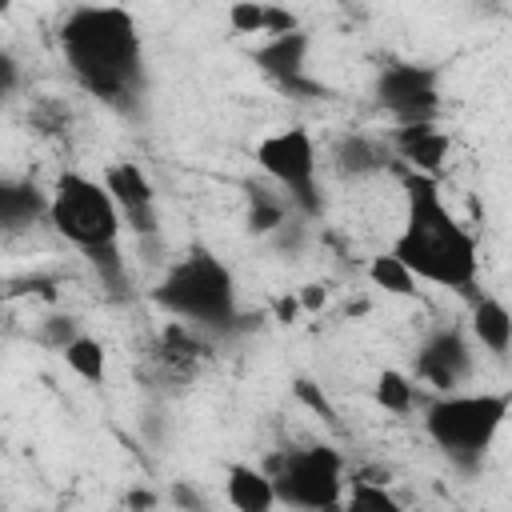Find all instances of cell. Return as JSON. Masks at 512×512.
Wrapping results in <instances>:
<instances>
[{"mask_svg": "<svg viewBox=\"0 0 512 512\" xmlns=\"http://www.w3.org/2000/svg\"><path fill=\"white\" fill-rule=\"evenodd\" d=\"M404 180V216L392 240V256L420 280L452 292H472L480 276V244L444 204L440 180L400 172Z\"/></svg>", "mask_w": 512, "mask_h": 512, "instance_id": "cell-1", "label": "cell"}, {"mask_svg": "<svg viewBox=\"0 0 512 512\" xmlns=\"http://www.w3.org/2000/svg\"><path fill=\"white\" fill-rule=\"evenodd\" d=\"M60 48L72 76L100 100L136 92L140 32L124 8H72L60 24Z\"/></svg>", "mask_w": 512, "mask_h": 512, "instance_id": "cell-2", "label": "cell"}, {"mask_svg": "<svg viewBox=\"0 0 512 512\" xmlns=\"http://www.w3.org/2000/svg\"><path fill=\"white\" fill-rule=\"evenodd\" d=\"M156 304L188 328H224L236 320V280L212 252H188L164 268Z\"/></svg>", "mask_w": 512, "mask_h": 512, "instance_id": "cell-3", "label": "cell"}, {"mask_svg": "<svg viewBox=\"0 0 512 512\" xmlns=\"http://www.w3.org/2000/svg\"><path fill=\"white\" fill-rule=\"evenodd\" d=\"M508 408V392H448L424 408V432L440 452H448V460L480 464V456L496 444Z\"/></svg>", "mask_w": 512, "mask_h": 512, "instance_id": "cell-4", "label": "cell"}, {"mask_svg": "<svg viewBox=\"0 0 512 512\" xmlns=\"http://www.w3.org/2000/svg\"><path fill=\"white\" fill-rule=\"evenodd\" d=\"M48 224L60 240H68L72 248H80L84 256L116 248L120 244V212L112 204V196L104 192L100 180L84 176V172H60L52 180L48 192Z\"/></svg>", "mask_w": 512, "mask_h": 512, "instance_id": "cell-5", "label": "cell"}, {"mask_svg": "<svg viewBox=\"0 0 512 512\" xmlns=\"http://www.w3.org/2000/svg\"><path fill=\"white\" fill-rule=\"evenodd\" d=\"M272 476L276 500L296 512H340L344 500V456L332 444H304L284 448L264 468Z\"/></svg>", "mask_w": 512, "mask_h": 512, "instance_id": "cell-6", "label": "cell"}, {"mask_svg": "<svg viewBox=\"0 0 512 512\" xmlns=\"http://www.w3.org/2000/svg\"><path fill=\"white\" fill-rule=\"evenodd\" d=\"M256 168L288 196L304 216H320V160L316 140L304 124H284L256 140Z\"/></svg>", "mask_w": 512, "mask_h": 512, "instance_id": "cell-7", "label": "cell"}, {"mask_svg": "<svg viewBox=\"0 0 512 512\" xmlns=\"http://www.w3.org/2000/svg\"><path fill=\"white\" fill-rule=\"evenodd\" d=\"M104 192L112 196L120 224L136 236V240H156L160 236V208H156V188L144 176V168L136 160H112L100 176Z\"/></svg>", "mask_w": 512, "mask_h": 512, "instance_id": "cell-8", "label": "cell"}, {"mask_svg": "<svg viewBox=\"0 0 512 512\" xmlns=\"http://www.w3.org/2000/svg\"><path fill=\"white\" fill-rule=\"evenodd\" d=\"M380 104L400 120V124H420L432 120L440 108V92H436V72L424 64H388L380 72Z\"/></svg>", "mask_w": 512, "mask_h": 512, "instance_id": "cell-9", "label": "cell"}, {"mask_svg": "<svg viewBox=\"0 0 512 512\" xmlns=\"http://www.w3.org/2000/svg\"><path fill=\"white\" fill-rule=\"evenodd\" d=\"M472 372V352L460 328H440L436 336H428L416 352V384H428L436 396L460 392V384Z\"/></svg>", "mask_w": 512, "mask_h": 512, "instance_id": "cell-10", "label": "cell"}, {"mask_svg": "<svg viewBox=\"0 0 512 512\" xmlns=\"http://www.w3.org/2000/svg\"><path fill=\"white\" fill-rule=\"evenodd\" d=\"M392 152L404 160V172H416V176L436 180L440 168L448 164L452 140H448V132L436 120H420V124H400L396 128Z\"/></svg>", "mask_w": 512, "mask_h": 512, "instance_id": "cell-11", "label": "cell"}, {"mask_svg": "<svg viewBox=\"0 0 512 512\" xmlns=\"http://www.w3.org/2000/svg\"><path fill=\"white\" fill-rule=\"evenodd\" d=\"M308 52H312V36L300 28V32H288V36H276V40H264L256 48V68L264 76H272L280 88H292L304 80V64H308Z\"/></svg>", "mask_w": 512, "mask_h": 512, "instance_id": "cell-12", "label": "cell"}, {"mask_svg": "<svg viewBox=\"0 0 512 512\" xmlns=\"http://www.w3.org/2000/svg\"><path fill=\"white\" fill-rule=\"evenodd\" d=\"M224 500L232 512H272L280 504L272 476L256 464H228L224 468Z\"/></svg>", "mask_w": 512, "mask_h": 512, "instance_id": "cell-13", "label": "cell"}, {"mask_svg": "<svg viewBox=\"0 0 512 512\" xmlns=\"http://www.w3.org/2000/svg\"><path fill=\"white\" fill-rule=\"evenodd\" d=\"M48 220V192L24 180H0V228H32Z\"/></svg>", "mask_w": 512, "mask_h": 512, "instance_id": "cell-14", "label": "cell"}, {"mask_svg": "<svg viewBox=\"0 0 512 512\" xmlns=\"http://www.w3.org/2000/svg\"><path fill=\"white\" fill-rule=\"evenodd\" d=\"M468 332L480 348H488L492 356H508L512 348V312L504 308V300L496 296H480L472 304V316H468Z\"/></svg>", "mask_w": 512, "mask_h": 512, "instance_id": "cell-15", "label": "cell"}, {"mask_svg": "<svg viewBox=\"0 0 512 512\" xmlns=\"http://www.w3.org/2000/svg\"><path fill=\"white\" fill-rule=\"evenodd\" d=\"M60 356H64V368H68L76 380H84V384H104V376H108V348H104V340L80 332L72 344L60 348Z\"/></svg>", "mask_w": 512, "mask_h": 512, "instance_id": "cell-16", "label": "cell"}, {"mask_svg": "<svg viewBox=\"0 0 512 512\" xmlns=\"http://www.w3.org/2000/svg\"><path fill=\"white\" fill-rule=\"evenodd\" d=\"M364 276L372 288H380L384 296H396V300H416L420 296V280L392 256V252H376L368 264H364Z\"/></svg>", "mask_w": 512, "mask_h": 512, "instance_id": "cell-17", "label": "cell"}, {"mask_svg": "<svg viewBox=\"0 0 512 512\" xmlns=\"http://www.w3.org/2000/svg\"><path fill=\"white\" fill-rule=\"evenodd\" d=\"M336 164L340 172L348 176H372V172H384L388 168V144L372 140V136H348L340 148H336Z\"/></svg>", "mask_w": 512, "mask_h": 512, "instance_id": "cell-18", "label": "cell"}, {"mask_svg": "<svg viewBox=\"0 0 512 512\" xmlns=\"http://www.w3.org/2000/svg\"><path fill=\"white\" fill-rule=\"evenodd\" d=\"M340 512H404V504H400V496L388 484L368 480V476H356L344 488Z\"/></svg>", "mask_w": 512, "mask_h": 512, "instance_id": "cell-19", "label": "cell"}, {"mask_svg": "<svg viewBox=\"0 0 512 512\" xmlns=\"http://www.w3.org/2000/svg\"><path fill=\"white\" fill-rule=\"evenodd\" d=\"M372 396H376V404H380L384 412H392V416H408V412L416 408V400H420V388H416V380H412L408 372H400V368H384V372L376 376Z\"/></svg>", "mask_w": 512, "mask_h": 512, "instance_id": "cell-20", "label": "cell"}, {"mask_svg": "<svg viewBox=\"0 0 512 512\" xmlns=\"http://www.w3.org/2000/svg\"><path fill=\"white\" fill-rule=\"evenodd\" d=\"M288 212H292V204H288V196L276 188H256L252 192V204H248V228L256 232V236H268V232H280L284 224H288Z\"/></svg>", "mask_w": 512, "mask_h": 512, "instance_id": "cell-21", "label": "cell"}, {"mask_svg": "<svg viewBox=\"0 0 512 512\" xmlns=\"http://www.w3.org/2000/svg\"><path fill=\"white\" fill-rule=\"evenodd\" d=\"M292 396L316 416V420H324V424H336V408H332V400L324 396V388L316 384V380H308V376H300L296 384H292Z\"/></svg>", "mask_w": 512, "mask_h": 512, "instance_id": "cell-22", "label": "cell"}, {"mask_svg": "<svg viewBox=\"0 0 512 512\" xmlns=\"http://www.w3.org/2000/svg\"><path fill=\"white\" fill-rule=\"evenodd\" d=\"M224 16H228V28L240 36H256L264 28V4H256V0H236V4H228Z\"/></svg>", "mask_w": 512, "mask_h": 512, "instance_id": "cell-23", "label": "cell"}, {"mask_svg": "<svg viewBox=\"0 0 512 512\" xmlns=\"http://www.w3.org/2000/svg\"><path fill=\"white\" fill-rule=\"evenodd\" d=\"M288 32H300V20L292 8H280V4H264V28L260 36L264 40H276V36H288Z\"/></svg>", "mask_w": 512, "mask_h": 512, "instance_id": "cell-24", "label": "cell"}, {"mask_svg": "<svg viewBox=\"0 0 512 512\" xmlns=\"http://www.w3.org/2000/svg\"><path fill=\"white\" fill-rule=\"evenodd\" d=\"M76 336H80V328H76L72 316H48V320H44V344H52L56 352H60L64 344H72Z\"/></svg>", "mask_w": 512, "mask_h": 512, "instance_id": "cell-25", "label": "cell"}, {"mask_svg": "<svg viewBox=\"0 0 512 512\" xmlns=\"http://www.w3.org/2000/svg\"><path fill=\"white\" fill-rule=\"evenodd\" d=\"M20 88V64L8 48H0V100H8Z\"/></svg>", "mask_w": 512, "mask_h": 512, "instance_id": "cell-26", "label": "cell"}, {"mask_svg": "<svg viewBox=\"0 0 512 512\" xmlns=\"http://www.w3.org/2000/svg\"><path fill=\"white\" fill-rule=\"evenodd\" d=\"M296 304H300V312H320L328 304V288L324 284H304V288H296Z\"/></svg>", "mask_w": 512, "mask_h": 512, "instance_id": "cell-27", "label": "cell"}, {"mask_svg": "<svg viewBox=\"0 0 512 512\" xmlns=\"http://www.w3.org/2000/svg\"><path fill=\"white\" fill-rule=\"evenodd\" d=\"M296 316H300V304H296V292H288V296H280V300H276V320H280V324H292Z\"/></svg>", "mask_w": 512, "mask_h": 512, "instance_id": "cell-28", "label": "cell"}, {"mask_svg": "<svg viewBox=\"0 0 512 512\" xmlns=\"http://www.w3.org/2000/svg\"><path fill=\"white\" fill-rule=\"evenodd\" d=\"M124 504H128V512H148V508H156V496L136 488V492H128V500H124Z\"/></svg>", "mask_w": 512, "mask_h": 512, "instance_id": "cell-29", "label": "cell"}, {"mask_svg": "<svg viewBox=\"0 0 512 512\" xmlns=\"http://www.w3.org/2000/svg\"><path fill=\"white\" fill-rule=\"evenodd\" d=\"M172 496H176V500H180L184 508L200 512V496H196V492H188V484H176V488H172Z\"/></svg>", "mask_w": 512, "mask_h": 512, "instance_id": "cell-30", "label": "cell"}]
</instances>
